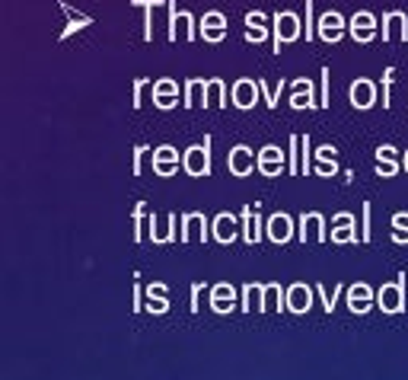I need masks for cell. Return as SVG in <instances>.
<instances>
[{"mask_svg":"<svg viewBox=\"0 0 408 380\" xmlns=\"http://www.w3.org/2000/svg\"><path fill=\"white\" fill-rule=\"evenodd\" d=\"M210 144H214V138L210 135H204V141L201 144H195V147H188L182 154V167H185V173L188 176H201V179H208L210 176Z\"/></svg>","mask_w":408,"mask_h":380,"instance_id":"6da1fadb","label":"cell"},{"mask_svg":"<svg viewBox=\"0 0 408 380\" xmlns=\"http://www.w3.org/2000/svg\"><path fill=\"white\" fill-rule=\"evenodd\" d=\"M271 23H274V26H271V52L280 55V48H284L287 42L300 39V20H297V13L284 10V13H274Z\"/></svg>","mask_w":408,"mask_h":380,"instance_id":"7a4b0ae2","label":"cell"},{"mask_svg":"<svg viewBox=\"0 0 408 380\" xmlns=\"http://www.w3.org/2000/svg\"><path fill=\"white\" fill-rule=\"evenodd\" d=\"M376 301H380L382 313H389V316L402 313V310H405V272H402L395 281L380 284V291H376Z\"/></svg>","mask_w":408,"mask_h":380,"instance_id":"3957f363","label":"cell"},{"mask_svg":"<svg viewBox=\"0 0 408 380\" xmlns=\"http://www.w3.org/2000/svg\"><path fill=\"white\" fill-rule=\"evenodd\" d=\"M230 103H233L239 112L255 109V106L261 103V86H259V80H249V77L236 80V84H233V93H230Z\"/></svg>","mask_w":408,"mask_h":380,"instance_id":"277c9868","label":"cell"},{"mask_svg":"<svg viewBox=\"0 0 408 380\" xmlns=\"http://www.w3.org/2000/svg\"><path fill=\"white\" fill-rule=\"evenodd\" d=\"M259 173L268 176V179H278V176L287 173V154L278 144H265L259 150Z\"/></svg>","mask_w":408,"mask_h":380,"instance_id":"5b68a950","label":"cell"},{"mask_svg":"<svg viewBox=\"0 0 408 380\" xmlns=\"http://www.w3.org/2000/svg\"><path fill=\"white\" fill-rule=\"evenodd\" d=\"M210 237H214L217 243H223V246L236 243V240L242 237V220H236L230 211H220L214 220H210Z\"/></svg>","mask_w":408,"mask_h":380,"instance_id":"8992f818","label":"cell"},{"mask_svg":"<svg viewBox=\"0 0 408 380\" xmlns=\"http://www.w3.org/2000/svg\"><path fill=\"white\" fill-rule=\"evenodd\" d=\"M329 240L332 243H361V230L354 224V214L351 211H338L332 218V230H329Z\"/></svg>","mask_w":408,"mask_h":380,"instance_id":"52a82bcc","label":"cell"},{"mask_svg":"<svg viewBox=\"0 0 408 380\" xmlns=\"http://www.w3.org/2000/svg\"><path fill=\"white\" fill-rule=\"evenodd\" d=\"M150 167L157 176H176L178 167H182V154H178L172 144H159L150 154Z\"/></svg>","mask_w":408,"mask_h":380,"instance_id":"ba28073f","label":"cell"},{"mask_svg":"<svg viewBox=\"0 0 408 380\" xmlns=\"http://www.w3.org/2000/svg\"><path fill=\"white\" fill-rule=\"evenodd\" d=\"M166 10H169V42H176V35L182 33L185 42H195L198 39V29H195V16L185 13V10H176V4H166Z\"/></svg>","mask_w":408,"mask_h":380,"instance_id":"9c48e42d","label":"cell"},{"mask_svg":"<svg viewBox=\"0 0 408 380\" xmlns=\"http://www.w3.org/2000/svg\"><path fill=\"white\" fill-rule=\"evenodd\" d=\"M227 169L233 176H249L252 169H259V154H252V147H246V144H236L227 154Z\"/></svg>","mask_w":408,"mask_h":380,"instance_id":"30bf717a","label":"cell"},{"mask_svg":"<svg viewBox=\"0 0 408 380\" xmlns=\"http://www.w3.org/2000/svg\"><path fill=\"white\" fill-rule=\"evenodd\" d=\"M344 33H348V26H344V16L335 13V10H329V13L319 16L316 23V35L322 42H329V45H335V42L344 39Z\"/></svg>","mask_w":408,"mask_h":380,"instance_id":"8fae6325","label":"cell"},{"mask_svg":"<svg viewBox=\"0 0 408 380\" xmlns=\"http://www.w3.org/2000/svg\"><path fill=\"white\" fill-rule=\"evenodd\" d=\"M265 237L271 240V243H278V246H284V243H290L293 237H297V230H293V220H290V214H271V218L265 220Z\"/></svg>","mask_w":408,"mask_h":380,"instance_id":"7c38bea8","label":"cell"},{"mask_svg":"<svg viewBox=\"0 0 408 380\" xmlns=\"http://www.w3.org/2000/svg\"><path fill=\"white\" fill-rule=\"evenodd\" d=\"M208 230H210V224H208V218H204L201 211H188V214L178 218V240H182V243H188L195 233H201V243H208L210 240Z\"/></svg>","mask_w":408,"mask_h":380,"instance_id":"4fadbf2b","label":"cell"},{"mask_svg":"<svg viewBox=\"0 0 408 380\" xmlns=\"http://www.w3.org/2000/svg\"><path fill=\"white\" fill-rule=\"evenodd\" d=\"M297 240H300V243H310V240L325 243V240H329V230H325L322 214H316V211L303 214V218H300V227H297Z\"/></svg>","mask_w":408,"mask_h":380,"instance_id":"5bb4252c","label":"cell"},{"mask_svg":"<svg viewBox=\"0 0 408 380\" xmlns=\"http://www.w3.org/2000/svg\"><path fill=\"white\" fill-rule=\"evenodd\" d=\"M373 301H376V291L370 288V284L354 281L348 288V310H351V313H357V316L370 313V310H373Z\"/></svg>","mask_w":408,"mask_h":380,"instance_id":"9a60e30c","label":"cell"},{"mask_svg":"<svg viewBox=\"0 0 408 380\" xmlns=\"http://www.w3.org/2000/svg\"><path fill=\"white\" fill-rule=\"evenodd\" d=\"M348 96H351V106H354L357 112L373 109V103H376V84H373V80H367V77H357L354 84H351Z\"/></svg>","mask_w":408,"mask_h":380,"instance_id":"2e32d148","label":"cell"},{"mask_svg":"<svg viewBox=\"0 0 408 380\" xmlns=\"http://www.w3.org/2000/svg\"><path fill=\"white\" fill-rule=\"evenodd\" d=\"M239 220H242V243H249V246H255L261 237H265V224H261V214H259V205H246L242 208V214H239Z\"/></svg>","mask_w":408,"mask_h":380,"instance_id":"e0dca14e","label":"cell"},{"mask_svg":"<svg viewBox=\"0 0 408 380\" xmlns=\"http://www.w3.org/2000/svg\"><path fill=\"white\" fill-rule=\"evenodd\" d=\"M312 294H316V288H310V284H303V281H293L290 288H287V310H290V313H297V316L310 313Z\"/></svg>","mask_w":408,"mask_h":380,"instance_id":"ac0fdd59","label":"cell"},{"mask_svg":"<svg viewBox=\"0 0 408 380\" xmlns=\"http://www.w3.org/2000/svg\"><path fill=\"white\" fill-rule=\"evenodd\" d=\"M150 93H153V106H157L159 112L176 109V103H178V84L176 80H169V77L157 80V84L150 86Z\"/></svg>","mask_w":408,"mask_h":380,"instance_id":"d6986e66","label":"cell"},{"mask_svg":"<svg viewBox=\"0 0 408 380\" xmlns=\"http://www.w3.org/2000/svg\"><path fill=\"white\" fill-rule=\"evenodd\" d=\"M376 20H373V13H367V10H361V13H354L351 16V23H348V33H351V39L354 42H361V45H367V42H373V35H376Z\"/></svg>","mask_w":408,"mask_h":380,"instance_id":"ffe728a7","label":"cell"},{"mask_svg":"<svg viewBox=\"0 0 408 380\" xmlns=\"http://www.w3.org/2000/svg\"><path fill=\"white\" fill-rule=\"evenodd\" d=\"M236 297H239V291H236L230 281L214 284V288H210V310H214V313H233Z\"/></svg>","mask_w":408,"mask_h":380,"instance_id":"44dd1931","label":"cell"},{"mask_svg":"<svg viewBox=\"0 0 408 380\" xmlns=\"http://www.w3.org/2000/svg\"><path fill=\"white\" fill-rule=\"evenodd\" d=\"M399 169H402L399 150H395L392 144H380V147H376V176H380V179H389V176H395Z\"/></svg>","mask_w":408,"mask_h":380,"instance_id":"7402d4cb","label":"cell"},{"mask_svg":"<svg viewBox=\"0 0 408 380\" xmlns=\"http://www.w3.org/2000/svg\"><path fill=\"white\" fill-rule=\"evenodd\" d=\"M201 39L204 42H220L227 39V16L220 10H210L201 16Z\"/></svg>","mask_w":408,"mask_h":380,"instance_id":"603a6c76","label":"cell"},{"mask_svg":"<svg viewBox=\"0 0 408 380\" xmlns=\"http://www.w3.org/2000/svg\"><path fill=\"white\" fill-rule=\"evenodd\" d=\"M316 90H312V80L310 77H300L293 80V93H290V109H316Z\"/></svg>","mask_w":408,"mask_h":380,"instance_id":"cb8c5ba5","label":"cell"},{"mask_svg":"<svg viewBox=\"0 0 408 380\" xmlns=\"http://www.w3.org/2000/svg\"><path fill=\"white\" fill-rule=\"evenodd\" d=\"M239 297H242L239 310H246V313H252V310H255V313H265V284H261V281L242 284Z\"/></svg>","mask_w":408,"mask_h":380,"instance_id":"d4e9b609","label":"cell"},{"mask_svg":"<svg viewBox=\"0 0 408 380\" xmlns=\"http://www.w3.org/2000/svg\"><path fill=\"white\" fill-rule=\"evenodd\" d=\"M335 154H338V150L332 147V144H322V147L312 154V173H316V176H325V179H329V176H335V173H338Z\"/></svg>","mask_w":408,"mask_h":380,"instance_id":"484cf974","label":"cell"},{"mask_svg":"<svg viewBox=\"0 0 408 380\" xmlns=\"http://www.w3.org/2000/svg\"><path fill=\"white\" fill-rule=\"evenodd\" d=\"M144 291H147V310L153 316H163L169 310V288L163 281H150Z\"/></svg>","mask_w":408,"mask_h":380,"instance_id":"4316f807","label":"cell"},{"mask_svg":"<svg viewBox=\"0 0 408 380\" xmlns=\"http://www.w3.org/2000/svg\"><path fill=\"white\" fill-rule=\"evenodd\" d=\"M182 106H185V109H195V106H201V109H208V80H201V77H191L188 84H185Z\"/></svg>","mask_w":408,"mask_h":380,"instance_id":"83f0119b","label":"cell"},{"mask_svg":"<svg viewBox=\"0 0 408 380\" xmlns=\"http://www.w3.org/2000/svg\"><path fill=\"white\" fill-rule=\"evenodd\" d=\"M392 26L402 29V39L408 42V16L399 13V10H389V13H382L380 20V39L382 42H392Z\"/></svg>","mask_w":408,"mask_h":380,"instance_id":"f1b7e54d","label":"cell"},{"mask_svg":"<svg viewBox=\"0 0 408 380\" xmlns=\"http://www.w3.org/2000/svg\"><path fill=\"white\" fill-rule=\"evenodd\" d=\"M61 10H64V13H67V29H64V33H61V42H67L70 35H74V33H80V29L93 26V20H89V16H83V13H76V10H70L67 4H61Z\"/></svg>","mask_w":408,"mask_h":380,"instance_id":"f546056e","label":"cell"},{"mask_svg":"<svg viewBox=\"0 0 408 380\" xmlns=\"http://www.w3.org/2000/svg\"><path fill=\"white\" fill-rule=\"evenodd\" d=\"M217 103L220 109H227V84L220 77H210L208 80V106Z\"/></svg>","mask_w":408,"mask_h":380,"instance_id":"4dcf8cb0","label":"cell"},{"mask_svg":"<svg viewBox=\"0 0 408 380\" xmlns=\"http://www.w3.org/2000/svg\"><path fill=\"white\" fill-rule=\"evenodd\" d=\"M140 10H144V42H153V7L159 0H134Z\"/></svg>","mask_w":408,"mask_h":380,"instance_id":"1f68e13d","label":"cell"},{"mask_svg":"<svg viewBox=\"0 0 408 380\" xmlns=\"http://www.w3.org/2000/svg\"><path fill=\"white\" fill-rule=\"evenodd\" d=\"M287 173L300 176V135H290V144H287Z\"/></svg>","mask_w":408,"mask_h":380,"instance_id":"d6a6232c","label":"cell"},{"mask_svg":"<svg viewBox=\"0 0 408 380\" xmlns=\"http://www.w3.org/2000/svg\"><path fill=\"white\" fill-rule=\"evenodd\" d=\"M259 86H261V103L268 109H278V96L284 90V80H278V86H268V80H259Z\"/></svg>","mask_w":408,"mask_h":380,"instance_id":"836d02e7","label":"cell"},{"mask_svg":"<svg viewBox=\"0 0 408 380\" xmlns=\"http://www.w3.org/2000/svg\"><path fill=\"white\" fill-rule=\"evenodd\" d=\"M316 294L322 297V310H325V313H332V310L338 307V297L344 294V284H335V291H332V294L322 288V284H316Z\"/></svg>","mask_w":408,"mask_h":380,"instance_id":"e575fe53","label":"cell"},{"mask_svg":"<svg viewBox=\"0 0 408 380\" xmlns=\"http://www.w3.org/2000/svg\"><path fill=\"white\" fill-rule=\"evenodd\" d=\"M392 80H395V67H386V71H382V77H380V90H382V109H389V106H392V96H389V93H392Z\"/></svg>","mask_w":408,"mask_h":380,"instance_id":"d590c367","label":"cell"},{"mask_svg":"<svg viewBox=\"0 0 408 380\" xmlns=\"http://www.w3.org/2000/svg\"><path fill=\"white\" fill-rule=\"evenodd\" d=\"M370 214H373V205L363 201V208H361V243H370V237H373V230H370Z\"/></svg>","mask_w":408,"mask_h":380,"instance_id":"8d00e7d4","label":"cell"},{"mask_svg":"<svg viewBox=\"0 0 408 380\" xmlns=\"http://www.w3.org/2000/svg\"><path fill=\"white\" fill-rule=\"evenodd\" d=\"M144 218H147V205L144 201H137V208H134V218H131V224H134V240H144Z\"/></svg>","mask_w":408,"mask_h":380,"instance_id":"74e56055","label":"cell"},{"mask_svg":"<svg viewBox=\"0 0 408 380\" xmlns=\"http://www.w3.org/2000/svg\"><path fill=\"white\" fill-rule=\"evenodd\" d=\"M303 10H306V26H303V39H306V42H312V39H316V23H319V20H312V0H306V4H303Z\"/></svg>","mask_w":408,"mask_h":380,"instance_id":"f35d334b","label":"cell"},{"mask_svg":"<svg viewBox=\"0 0 408 380\" xmlns=\"http://www.w3.org/2000/svg\"><path fill=\"white\" fill-rule=\"evenodd\" d=\"M147 86H153L150 77H137V80H134V96H131L134 109H140V106H144V90H147Z\"/></svg>","mask_w":408,"mask_h":380,"instance_id":"ab89813d","label":"cell"},{"mask_svg":"<svg viewBox=\"0 0 408 380\" xmlns=\"http://www.w3.org/2000/svg\"><path fill=\"white\" fill-rule=\"evenodd\" d=\"M265 39H268V26H249L246 29V42H252V45H261Z\"/></svg>","mask_w":408,"mask_h":380,"instance_id":"60d3db41","label":"cell"},{"mask_svg":"<svg viewBox=\"0 0 408 380\" xmlns=\"http://www.w3.org/2000/svg\"><path fill=\"white\" fill-rule=\"evenodd\" d=\"M144 154H147V147H144V144H137V147H134V167H131L134 176L144 173Z\"/></svg>","mask_w":408,"mask_h":380,"instance_id":"b9f144b4","label":"cell"},{"mask_svg":"<svg viewBox=\"0 0 408 380\" xmlns=\"http://www.w3.org/2000/svg\"><path fill=\"white\" fill-rule=\"evenodd\" d=\"M201 291H204V281H195L191 284V313H198V310H201Z\"/></svg>","mask_w":408,"mask_h":380,"instance_id":"7bdbcfd3","label":"cell"},{"mask_svg":"<svg viewBox=\"0 0 408 380\" xmlns=\"http://www.w3.org/2000/svg\"><path fill=\"white\" fill-rule=\"evenodd\" d=\"M329 96H332V90H329V67H322V96H319V106H322V109H329Z\"/></svg>","mask_w":408,"mask_h":380,"instance_id":"ee69618b","label":"cell"},{"mask_svg":"<svg viewBox=\"0 0 408 380\" xmlns=\"http://www.w3.org/2000/svg\"><path fill=\"white\" fill-rule=\"evenodd\" d=\"M246 26H265V13H261V10L246 13Z\"/></svg>","mask_w":408,"mask_h":380,"instance_id":"f6af8a7d","label":"cell"},{"mask_svg":"<svg viewBox=\"0 0 408 380\" xmlns=\"http://www.w3.org/2000/svg\"><path fill=\"white\" fill-rule=\"evenodd\" d=\"M392 227H395V230H405V227H408V211L392 214Z\"/></svg>","mask_w":408,"mask_h":380,"instance_id":"bcb514c9","label":"cell"},{"mask_svg":"<svg viewBox=\"0 0 408 380\" xmlns=\"http://www.w3.org/2000/svg\"><path fill=\"white\" fill-rule=\"evenodd\" d=\"M392 243H408V227L405 230H392Z\"/></svg>","mask_w":408,"mask_h":380,"instance_id":"7dc6e473","label":"cell"},{"mask_svg":"<svg viewBox=\"0 0 408 380\" xmlns=\"http://www.w3.org/2000/svg\"><path fill=\"white\" fill-rule=\"evenodd\" d=\"M402 167H405V173H408V150H405V160H402Z\"/></svg>","mask_w":408,"mask_h":380,"instance_id":"c3c4849f","label":"cell"}]
</instances>
